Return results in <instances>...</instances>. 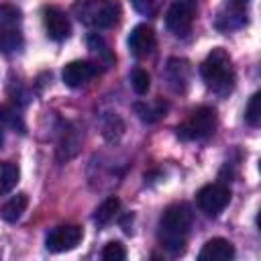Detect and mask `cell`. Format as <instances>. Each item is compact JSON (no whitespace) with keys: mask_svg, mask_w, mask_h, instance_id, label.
Segmentation results:
<instances>
[{"mask_svg":"<svg viewBox=\"0 0 261 261\" xmlns=\"http://www.w3.org/2000/svg\"><path fill=\"white\" fill-rule=\"evenodd\" d=\"M192 226V208L186 202H177L165 208L159 220V243L171 255H179L186 249V239Z\"/></svg>","mask_w":261,"mask_h":261,"instance_id":"cell-1","label":"cell"},{"mask_svg":"<svg viewBox=\"0 0 261 261\" xmlns=\"http://www.w3.org/2000/svg\"><path fill=\"white\" fill-rule=\"evenodd\" d=\"M200 73H202L206 86L216 94H228L234 86L232 59L222 47H214L206 55V59L200 67Z\"/></svg>","mask_w":261,"mask_h":261,"instance_id":"cell-2","label":"cell"},{"mask_svg":"<svg viewBox=\"0 0 261 261\" xmlns=\"http://www.w3.org/2000/svg\"><path fill=\"white\" fill-rule=\"evenodd\" d=\"M73 10L75 16L92 29H110L120 18V4L116 0H82Z\"/></svg>","mask_w":261,"mask_h":261,"instance_id":"cell-3","label":"cell"},{"mask_svg":"<svg viewBox=\"0 0 261 261\" xmlns=\"http://www.w3.org/2000/svg\"><path fill=\"white\" fill-rule=\"evenodd\" d=\"M216 128V112L210 106H200L190 112V116L177 124V137L181 141H202L210 137Z\"/></svg>","mask_w":261,"mask_h":261,"instance_id":"cell-4","label":"cell"},{"mask_svg":"<svg viewBox=\"0 0 261 261\" xmlns=\"http://www.w3.org/2000/svg\"><path fill=\"white\" fill-rule=\"evenodd\" d=\"M198 4L196 0H173L165 14V27L175 37H186L194 24Z\"/></svg>","mask_w":261,"mask_h":261,"instance_id":"cell-5","label":"cell"},{"mask_svg":"<svg viewBox=\"0 0 261 261\" xmlns=\"http://www.w3.org/2000/svg\"><path fill=\"white\" fill-rule=\"evenodd\" d=\"M196 202L206 216H218L230 202V190L224 184H206L196 194Z\"/></svg>","mask_w":261,"mask_h":261,"instance_id":"cell-6","label":"cell"},{"mask_svg":"<svg viewBox=\"0 0 261 261\" xmlns=\"http://www.w3.org/2000/svg\"><path fill=\"white\" fill-rule=\"evenodd\" d=\"M84 239V230L77 224H61L47 232L45 247L49 253H65L75 249Z\"/></svg>","mask_w":261,"mask_h":261,"instance_id":"cell-7","label":"cell"},{"mask_svg":"<svg viewBox=\"0 0 261 261\" xmlns=\"http://www.w3.org/2000/svg\"><path fill=\"white\" fill-rule=\"evenodd\" d=\"M98 73V65L92 61H84V59H75L69 61L63 71H61V80L65 86L69 88H82L86 86L90 80H94V75Z\"/></svg>","mask_w":261,"mask_h":261,"instance_id":"cell-8","label":"cell"},{"mask_svg":"<svg viewBox=\"0 0 261 261\" xmlns=\"http://www.w3.org/2000/svg\"><path fill=\"white\" fill-rule=\"evenodd\" d=\"M157 47V37H155V31L149 27V24H137L130 35H128V49L135 57L143 59V57H149Z\"/></svg>","mask_w":261,"mask_h":261,"instance_id":"cell-9","label":"cell"},{"mask_svg":"<svg viewBox=\"0 0 261 261\" xmlns=\"http://www.w3.org/2000/svg\"><path fill=\"white\" fill-rule=\"evenodd\" d=\"M43 24H45L47 35L53 41H63L71 33V22H69L67 14L63 10H59L57 6H45L43 8Z\"/></svg>","mask_w":261,"mask_h":261,"instance_id":"cell-10","label":"cell"},{"mask_svg":"<svg viewBox=\"0 0 261 261\" xmlns=\"http://www.w3.org/2000/svg\"><path fill=\"white\" fill-rule=\"evenodd\" d=\"M234 257V247L226 239H210L204 243V247L198 253L200 261H230Z\"/></svg>","mask_w":261,"mask_h":261,"instance_id":"cell-11","label":"cell"},{"mask_svg":"<svg viewBox=\"0 0 261 261\" xmlns=\"http://www.w3.org/2000/svg\"><path fill=\"white\" fill-rule=\"evenodd\" d=\"M190 80V65L184 59H169L167 61V82L175 92H184Z\"/></svg>","mask_w":261,"mask_h":261,"instance_id":"cell-12","label":"cell"},{"mask_svg":"<svg viewBox=\"0 0 261 261\" xmlns=\"http://www.w3.org/2000/svg\"><path fill=\"white\" fill-rule=\"evenodd\" d=\"M27 204H29V198L27 194H16L12 196L8 202H4V206L0 208V216L6 220V222H16L22 212L27 210Z\"/></svg>","mask_w":261,"mask_h":261,"instance_id":"cell-13","label":"cell"},{"mask_svg":"<svg viewBox=\"0 0 261 261\" xmlns=\"http://www.w3.org/2000/svg\"><path fill=\"white\" fill-rule=\"evenodd\" d=\"M20 179V169L12 161H0V196L8 194L10 190L16 188Z\"/></svg>","mask_w":261,"mask_h":261,"instance_id":"cell-14","label":"cell"},{"mask_svg":"<svg viewBox=\"0 0 261 261\" xmlns=\"http://www.w3.org/2000/svg\"><path fill=\"white\" fill-rule=\"evenodd\" d=\"M118 210H120V200H118L116 196H110V198H106V200L96 208V212H94V222H96L98 226H106L110 220H114V216L118 214Z\"/></svg>","mask_w":261,"mask_h":261,"instance_id":"cell-15","label":"cell"},{"mask_svg":"<svg viewBox=\"0 0 261 261\" xmlns=\"http://www.w3.org/2000/svg\"><path fill=\"white\" fill-rule=\"evenodd\" d=\"M88 47H90V51L98 57V61H100V63H104V67H108V65H112V63H114V55H112V51L108 49L106 41H104L100 35L92 33V35L88 37Z\"/></svg>","mask_w":261,"mask_h":261,"instance_id":"cell-16","label":"cell"},{"mask_svg":"<svg viewBox=\"0 0 261 261\" xmlns=\"http://www.w3.org/2000/svg\"><path fill=\"white\" fill-rule=\"evenodd\" d=\"M135 110H137V114H139L141 120L155 122L161 116H165L167 104H163V102H155V104H143V102H139V104H135Z\"/></svg>","mask_w":261,"mask_h":261,"instance_id":"cell-17","label":"cell"},{"mask_svg":"<svg viewBox=\"0 0 261 261\" xmlns=\"http://www.w3.org/2000/svg\"><path fill=\"white\" fill-rule=\"evenodd\" d=\"M20 27V10L4 4L0 6V31H18Z\"/></svg>","mask_w":261,"mask_h":261,"instance_id":"cell-18","label":"cell"},{"mask_svg":"<svg viewBox=\"0 0 261 261\" xmlns=\"http://www.w3.org/2000/svg\"><path fill=\"white\" fill-rule=\"evenodd\" d=\"M22 47V35L18 31H0V51L12 53Z\"/></svg>","mask_w":261,"mask_h":261,"instance_id":"cell-19","label":"cell"},{"mask_svg":"<svg viewBox=\"0 0 261 261\" xmlns=\"http://www.w3.org/2000/svg\"><path fill=\"white\" fill-rule=\"evenodd\" d=\"M130 86H133V90H135L139 96H145V94L149 92V88H151V75H149L145 69L137 67V69H133V73H130Z\"/></svg>","mask_w":261,"mask_h":261,"instance_id":"cell-20","label":"cell"},{"mask_svg":"<svg viewBox=\"0 0 261 261\" xmlns=\"http://www.w3.org/2000/svg\"><path fill=\"white\" fill-rule=\"evenodd\" d=\"M245 120L251 124V126H257L261 122V94L255 92L247 104V112H245Z\"/></svg>","mask_w":261,"mask_h":261,"instance_id":"cell-21","label":"cell"},{"mask_svg":"<svg viewBox=\"0 0 261 261\" xmlns=\"http://www.w3.org/2000/svg\"><path fill=\"white\" fill-rule=\"evenodd\" d=\"M102 259L104 261H122L126 259V249L120 241H110L102 249Z\"/></svg>","mask_w":261,"mask_h":261,"instance_id":"cell-22","label":"cell"},{"mask_svg":"<svg viewBox=\"0 0 261 261\" xmlns=\"http://www.w3.org/2000/svg\"><path fill=\"white\" fill-rule=\"evenodd\" d=\"M0 124L2 126H10V128H18V130L24 128L20 114L14 108H8V106H0Z\"/></svg>","mask_w":261,"mask_h":261,"instance_id":"cell-23","label":"cell"},{"mask_svg":"<svg viewBox=\"0 0 261 261\" xmlns=\"http://www.w3.org/2000/svg\"><path fill=\"white\" fill-rule=\"evenodd\" d=\"M130 2H133L135 10L145 16H155L161 6V0H130Z\"/></svg>","mask_w":261,"mask_h":261,"instance_id":"cell-24","label":"cell"},{"mask_svg":"<svg viewBox=\"0 0 261 261\" xmlns=\"http://www.w3.org/2000/svg\"><path fill=\"white\" fill-rule=\"evenodd\" d=\"M2 143H4V135H2V130H0V147H2Z\"/></svg>","mask_w":261,"mask_h":261,"instance_id":"cell-25","label":"cell"},{"mask_svg":"<svg viewBox=\"0 0 261 261\" xmlns=\"http://www.w3.org/2000/svg\"><path fill=\"white\" fill-rule=\"evenodd\" d=\"M234 2H247V0H234Z\"/></svg>","mask_w":261,"mask_h":261,"instance_id":"cell-26","label":"cell"}]
</instances>
